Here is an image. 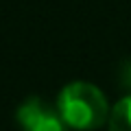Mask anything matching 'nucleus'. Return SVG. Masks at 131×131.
<instances>
[{
	"mask_svg": "<svg viewBox=\"0 0 131 131\" xmlns=\"http://www.w3.org/2000/svg\"><path fill=\"white\" fill-rule=\"evenodd\" d=\"M57 109L66 125L77 131H94L109 120L112 107L107 98L94 83L72 81L59 92Z\"/></svg>",
	"mask_w": 131,
	"mask_h": 131,
	"instance_id": "obj_1",
	"label": "nucleus"
},
{
	"mask_svg": "<svg viewBox=\"0 0 131 131\" xmlns=\"http://www.w3.org/2000/svg\"><path fill=\"white\" fill-rule=\"evenodd\" d=\"M15 120H18L22 131H68L70 127L66 125L61 118L59 109L50 107L42 101V98H28L15 112Z\"/></svg>",
	"mask_w": 131,
	"mask_h": 131,
	"instance_id": "obj_2",
	"label": "nucleus"
},
{
	"mask_svg": "<svg viewBox=\"0 0 131 131\" xmlns=\"http://www.w3.org/2000/svg\"><path fill=\"white\" fill-rule=\"evenodd\" d=\"M109 131H131V94L122 96L109 112Z\"/></svg>",
	"mask_w": 131,
	"mask_h": 131,
	"instance_id": "obj_3",
	"label": "nucleus"
},
{
	"mask_svg": "<svg viewBox=\"0 0 131 131\" xmlns=\"http://www.w3.org/2000/svg\"><path fill=\"white\" fill-rule=\"evenodd\" d=\"M120 83L125 85L127 90H131V61H127V63L122 66V70H120Z\"/></svg>",
	"mask_w": 131,
	"mask_h": 131,
	"instance_id": "obj_4",
	"label": "nucleus"
}]
</instances>
